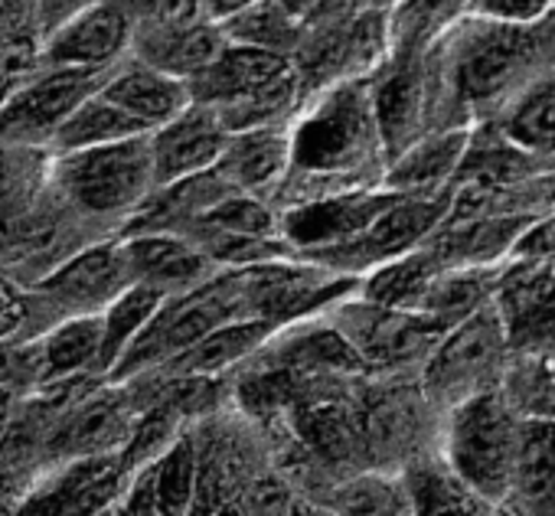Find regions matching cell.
Segmentation results:
<instances>
[{"label":"cell","instance_id":"obj_1","mask_svg":"<svg viewBox=\"0 0 555 516\" xmlns=\"http://www.w3.org/2000/svg\"><path fill=\"white\" fill-rule=\"evenodd\" d=\"M545 24L503 27V24L464 17L431 50L438 112L448 102L464 112H483V108H503L509 99H516L535 76L545 73L542 66Z\"/></svg>","mask_w":555,"mask_h":516},{"label":"cell","instance_id":"obj_2","mask_svg":"<svg viewBox=\"0 0 555 516\" xmlns=\"http://www.w3.org/2000/svg\"><path fill=\"white\" fill-rule=\"evenodd\" d=\"M366 173H386V151L373 112L370 79L334 82L292 121V180H321L331 190L370 186Z\"/></svg>","mask_w":555,"mask_h":516},{"label":"cell","instance_id":"obj_3","mask_svg":"<svg viewBox=\"0 0 555 516\" xmlns=\"http://www.w3.org/2000/svg\"><path fill=\"white\" fill-rule=\"evenodd\" d=\"M53 186L89 219L131 222L157 190L151 134L53 154Z\"/></svg>","mask_w":555,"mask_h":516},{"label":"cell","instance_id":"obj_4","mask_svg":"<svg viewBox=\"0 0 555 516\" xmlns=\"http://www.w3.org/2000/svg\"><path fill=\"white\" fill-rule=\"evenodd\" d=\"M245 318H251V314H248L242 275H238V269H222L206 285H199L186 295L167 298L164 308L154 314V321L144 327V334L134 340V347L121 357V363L115 366V373L108 379L128 383L151 370H164L180 353H186L203 337H209L216 327L245 321Z\"/></svg>","mask_w":555,"mask_h":516},{"label":"cell","instance_id":"obj_5","mask_svg":"<svg viewBox=\"0 0 555 516\" xmlns=\"http://www.w3.org/2000/svg\"><path fill=\"white\" fill-rule=\"evenodd\" d=\"M522 415L500 386L483 389L454 409L444 425V461L493 506H503L513 483Z\"/></svg>","mask_w":555,"mask_h":516},{"label":"cell","instance_id":"obj_6","mask_svg":"<svg viewBox=\"0 0 555 516\" xmlns=\"http://www.w3.org/2000/svg\"><path fill=\"white\" fill-rule=\"evenodd\" d=\"M509 353V327L493 301L444 331L422 363V396L448 412L457 402L500 386Z\"/></svg>","mask_w":555,"mask_h":516},{"label":"cell","instance_id":"obj_7","mask_svg":"<svg viewBox=\"0 0 555 516\" xmlns=\"http://www.w3.org/2000/svg\"><path fill=\"white\" fill-rule=\"evenodd\" d=\"M324 318L353 344L366 370H405V366L422 370V363L448 331L428 314L386 308L363 298L360 292L331 305Z\"/></svg>","mask_w":555,"mask_h":516},{"label":"cell","instance_id":"obj_8","mask_svg":"<svg viewBox=\"0 0 555 516\" xmlns=\"http://www.w3.org/2000/svg\"><path fill=\"white\" fill-rule=\"evenodd\" d=\"M112 69H40L17 82V89L0 102V141L21 147L50 151L66 118L95 95Z\"/></svg>","mask_w":555,"mask_h":516},{"label":"cell","instance_id":"obj_9","mask_svg":"<svg viewBox=\"0 0 555 516\" xmlns=\"http://www.w3.org/2000/svg\"><path fill=\"white\" fill-rule=\"evenodd\" d=\"M141 27V0H95L37 50L40 69H112L131 56Z\"/></svg>","mask_w":555,"mask_h":516},{"label":"cell","instance_id":"obj_10","mask_svg":"<svg viewBox=\"0 0 555 516\" xmlns=\"http://www.w3.org/2000/svg\"><path fill=\"white\" fill-rule=\"evenodd\" d=\"M128 285H134V279L125 242L105 238L66 255L56 269H50L37 285V298L60 324L66 318L102 314Z\"/></svg>","mask_w":555,"mask_h":516},{"label":"cell","instance_id":"obj_11","mask_svg":"<svg viewBox=\"0 0 555 516\" xmlns=\"http://www.w3.org/2000/svg\"><path fill=\"white\" fill-rule=\"evenodd\" d=\"M396 199L399 193L379 183L305 196L282 209V235L298 255H318L366 232Z\"/></svg>","mask_w":555,"mask_h":516},{"label":"cell","instance_id":"obj_12","mask_svg":"<svg viewBox=\"0 0 555 516\" xmlns=\"http://www.w3.org/2000/svg\"><path fill=\"white\" fill-rule=\"evenodd\" d=\"M373 112L386 151V167L409 151L435 121V73L428 56H389L386 66L370 79Z\"/></svg>","mask_w":555,"mask_h":516},{"label":"cell","instance_id":"obj_13","mask_svg":"<svg viewBox=\"0 0 555 516\" xmlns=\"http://www.w3.org/2000/svg\"><path fill=\"white\" fill-rule=\"evenodd\" d=\"M121 451L66 461L60 474L27 493L14 516H102L125 496Z\"/></svg>","mask_w":555,"mask_h":516},{"label":"cell","instance_id":"obj_14","mask_svg":"<svg viewBox=\"0 0 555 516\" xmlns=\"http://www.w3.org/2000/svg\"><path fill=\"white\" fill-rule=\"evenodd\" d=\"M121 242H125L131 279L138 285H151L164 292L167 298L186 295L222 272L186 232L177 229L125 232Z\"/></svg>","mask_w":555,"mask_h":516},{"label":"cell","instance_id":"obj_15","mask_svg":"<svg viewBox=\"0 0 555 516\" xmlns=\"http://www.w3.org/2000/svg\"><path fill=\"white\" fill-rule=\"evenodd\" d=\"M229 141L232 131L222 121V115L212 105L193 102L173 121L151 131L157 186H170L177 180L212 170L222 160Z\"/></svg>","mask_w":555,"mask_h":516},{"label":"cell","instance_id":"obj_16","mask_svg":"<svg viewBox=\"0 0 555 516\" xmlns=\"http://www.w3.org/2000/svg\"><path fill=\"white\" fill-rule=\"evenodd\" d=\"M199 483V454L183 431L160 457L128 477L118 516H190Z\"/></svg>","mask_w":555,"mask_h":516},{"label":"cell","instance_id":"obj_17","mask_svg":"<svg viewBox=\"0 0 555 516\" xmlns=\"http://www.w3.org/2000/svg\"><path fill=\"white\" fill-rule=\"evenodd\" d=\"M470 134H474L470 125L431 128L409 151H402L396 160H389V167L383 173V186L399 196L454 190L461 164L470 147Z\"/></svg>","mask_w":555,"mask_h":516},{"label":"cell","instance_id":"obj_18","mask_svg":"<svg viewBox=\"0 0 555 516\" xmlns=\"http://www.w3.org/2000/svg\"><path fill=\"white\" fill-rule=\"evenodd\" d=\"M216 170L238 193L278 196L292 177V125L235 131Z\"/></svg>","mask_w":555,"mask_h":516},{"label":"cell","instance_id":"obj_19","mask_svg":"<svg viewBox=\"0 0 555 516\" xmlns=\"http://www.w3.org/2000/svg\"><path fill=\"white\" fill-rule=\"evenodd\" d=\"M134 428V412L118 389H105L86 402H79L53 431L50 454L63 461L92 457V454H115L125 448Z\"/></svg>","mask_w":555,"mask_h":516},{"label":"cell","instance_id":"obj_20","mask_svg":"<svg viewBox=\"0 0 555 516\" xmlns=\"http://www.w3.org/2000/svg\"><path fill=\"white\" fill-rule=\"evenodd\" d=\"M102 95H108L151 131L173 121L193 105V89L186 79H177L138 56H128L115 66V73L102 86Z\"/></svg>","mask_w":555,"mask_h":516},{"label":"cell","instance_id":"obj_21","mask_svg":"<svg viewBox=\"0 0 555 516\" xmlns=\"http://www.w3.org/2000/svg\"><path fill=\"white\" fill-rule=\"evenodd\" d=\"M225 34L212 21H193L180 27H138L131 56L193 82L203 69L216 63V56L225 50Z\"/></svg>","mask_w":555,"mask_h":516},{"label":"cell","instance_id":"obj_22","mask_svg":"<svg viewBox=\"0 0 555 516\" xmlns=\"http://www.w3.org/2000/svg\"><path fill=\"white\" fill-rule=\"evenodd\" d=\"M292 66H295V60H288V56H278V53H268L258 47H242V43L229 40L225 50L216 56V63L190 82L193 102L225 108V105L251 95L255 89L268 86L282 73H288Z\"/></svg>","mask_w":555,"mask_h":516},{"label":"cell","instance_id":"obj_23","mask_svg":"<svg viewBox=\"0 0 555 516\" xmlns=\"http://www.w3.org/2000/svg\"><path fill=\"white\" fill-rule=\"evenodd\" d=\"M503 506L522 516H555V418H522Z\"/></svg>","mask_w":555,"mask_h":516},{"label":"cell","instance_id":"obj_24","mask_svg":"<svg viewBox=\"0 0 555 516\" xmlns=\"http://www.w3.org/2000/svg\"><path fill=\"white\" fill-rule=\"evenodd\" d=\"M402 490L412 516H496V506L483 500L444 454L412 461L402 470Z\"/></svg>","mask_w":555,"mask_h":516},{"label":"cell","instance_id":"obj_25","mask_svg":"<svg viewBox=\"0 0 555 516\" xmlns=\"http://www.w3.org/2000/svg\"><path fill=\"white\" fill-rule=\"evenodd\" d=\"M274 331H282V327L258 321V318L222 324L209 337H203L196 347L180 353L173 363H167L164 373L167 376H190V379H219L222 373L245 366L271 340Z\"/></svg>","mask_w":555,"mask_h":516},{"label":"cell","instance_id":"obj_26","mask_svg":"<svg viewBox=\"0 0 555 516\" xmlns=\"http://www.w3.org/2000/svg\"><path fill=\"white\" fill-rule=\"evenodd\" d=\"M496 131L532 157H555V73L535 76L500 108Z\"/></svg>","mask_w":555,"mask_h":516},{"label":"cell","instance_id":"obj_27","mask_svg":"<svg viewBox=\"0 0 555 516\" xmlns=\"http://www.w3.org/2000/svg\"><path fill=\"white\" fill-rule=\"evenodd\" d=\"M43 360V389L95 373L102 360V314L66 318L37 337Z\"/></svg>","mask_w":555,"mask_h":516},{"label":"cell","instance_id":"obj_28","mask_svg":"<svg viewBox=\"0 0 555 516\" xmlns=\"http://www.w3.org/2000/svg\"><path fill=\"white\" fill-rule=\"evenodd\" d=\"M386 14L389 56H428L467 17V0H399Z\"/></svg>","mask_w":555,"mask_h":516},{"label":"cell","instance_id":"obj_29","mask_svg":"<svg viewBox=\"0 0 555 516\" xmlns=\"http://www.w3.org/2000/svg\"><path fill=\"white\" fill-rule=\"evenodd\" d=\"M448 266L438 258V251L425 242L392 262L373 269L370 275H363L360 282V295L376 301V305H386V308H405V311H415L425 298V292L431 288V282L444 272Z\"/></svg>","mask_w":555,"mask_h":516},{"label":"cell","instance_id":"obj_30","mask_svg":"<svg viewBox=\"0 0 555 516\" xmlns=\"http://www.w3.org/2000/svg\"><path fill=\"white\" fill-rule=\"evenodd\" d=\"M138 134H151L147 125H141L134 115H128L121 105H115L102 89L89 95L56 131L50 151L53 154H69V151H86V147H102L115 141H128Z\"/></svg>","mask_w":555,"mask_h":516},{"label":"cell","instance_id":"obj_31","mask_svg":"<svg viewBox=\"0 0 555 516\" xmlns=\"http://www.w3.org/2000/svg\"><path fill=\"white\" fill-rule=\"evenodd\" d=\"M167 295L151 285H128L105 311H102V360L99 376H112L121 357L134 347L154 314L164 308Z\"/></svg>","mask_w":555,"mask_h":516},{"label":"cell","instance_id":"obj_32","mask_svg":"<svg viewBox=\"0 0 555 516\" xmlns=\"http://www.w3.org/2000/svg\"><path fill=\"white\" fill-rule=\"evenodd\" d=\"M222 34L232 43L258 47V50L295 60L305 40V24L282 4V0H261V4L248 8L235 21L222 24Z\"/></svg>","mask_w":555,"mask_h":516},{"label":"cell","instance_id":"obj_33","mask_svg":"<svg viewBox=\"0 0 555 516\" xmlns=\"http://www.w3.org/2000/svg\"><path fill=\"white\" fill-rule=\"evenodd\" d=\"M196 222L212 225V229H225L235 235H255V238H285L282 235V212L271 206V199L264 196H251V193H229L225 199H219L209 212H203ZM193 225V222H190Z\"/></svg>","mask_w":555,"mask_h":516},{"label":"cell","instance_id":"obj_34","mask_svg":"<svg viewBox=\"0 0 555 516\" xmlns=\"http://www.w3.org/2000/svg\"><path fill=\"white\" fill-rule=\"evenodd\" d=\"M467 17L503 27H539L555 17V0H467Z\"/></svg>","mask_w":555,"mask_h":516},{"label":"cell","instance_id":"obj_35","mask_svg":"<svg viewBox=\"0 0 555 516\" xmlns=\"http://www.w3.org/2000/svg\"><path fill=\"white\" fill-rule=\"evenodd\" d=\"M37 292L21 288L17 282L0 275V344L4 340H24L37 337Z\"/></svg>","mask_w":555,"mask_h":516},{"label":"cell","instance_id":"obj_36","mask_svg":"<svg viewBox=\"0 0 555 516\" xmlns=\"http://www.w3.org/2000/svg\"><path fill=\"white\" fill-rule=\"evenodd\" d=\"M89 4H95V0H34L40 40H43L47 34H53L56 27H63L69 17H76L79 11H86Z\"/></svg>","mask_w":555,"mask_h":516},{"label":"cell","instance_id":"obj_37","mask_svg":"<svg viewBox=\"0 0 555 516\" xmlns=\"http://www.w3.org/2000/svg\"><path fill=\"white\" fill-rule=\"evenodd\" d=\"M199 4H203V17L222 27V24L235 21L238 14H245L248 8L261 4V0H199Z\"/></svg>","mask_w":555,"mask_h":516},{"label":"cell","instance_id":"obj_38","mask_svg":"<svg viewBox=\"0 0 555 516\" xmlns=\"http://www.w3.org/2000/svg\"><path fill=\"white\" fill-rule=\"evenodd\" d=\"M21 487L11 480V477H4L0 474V516H14L17 513V506H21Z\"/></svg>","mask_w":555,"mask_h":516},{"label":"cell","instance_id":"obj_39","mask_svg":"<svg viewBox=\"0 0 555 516\" xmlns=\"http://www.w3.org/2000/svg\"><path fill=\"white\" fill-rule=\"evenodd\" d=\"M11 405H14V392L0 389V438H4L8 425H11Z\"/></svg>","mask_w":555,"mask_h":516},{"label":"cell","instance_id":"obj_40","mask_svg":"<svg viewBox=\"0 0 555 516\" xmlns=\"http://www.w3.org/2000/svg\"><path fill=\"white\" fill-rule=\"evenodd\" d=\"M282 4H285L295 17H301V21H305V17L311 14V8L318 4V0H282Z\"/></svg>","mask_w":555,"mask_h":516},{"label":"cell","instance_id":"obj_41","mask_svg":"<svg viewBox=\"0 0 555 516\" xmlns=\"http://www.w3.org/2000/svg\"><path fill=\"white\" fill-rule=\"evenodd\" d=\"M542 350H545V360H548V373H552V386H555V334L548 340H542Z\"/></svg>","mask_w":555,"mask_h":516},{"label":"cell","instance_id":"obj_42","mask_svg":"<svg viewBox=\"0 0 555 516\" xmlns=\"http://www.w3.org/2000/svg\"><path fill=\"white\" fill-rule=\"evenodd\" d=\"M399 4V0H373V8H379V11H392Z\"/></svg>","mask_w":555,"mask_h":516},{"label":"cell","instance_id":"obj_43","mask_svg":"<svg viewBox=\"0 0 555 516\" xmlns=\"http://www.w3.org/2000/svg\"><path fill=\"white\" fill-rule=\"evenodd\" d=\"M102 516H118V509H108V513H102Z\"/></svg>","mask_w":555,"mask_h":516}]
</instances>
